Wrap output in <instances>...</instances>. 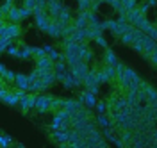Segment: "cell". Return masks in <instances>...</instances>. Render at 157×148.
I'll use <instances>...</instances> for the list:
<instances>
[{
  "mask_svg": "<svg viewBox=\"0 0 157 148\" xmlns=\"http://www.w3.org/2000/svg\"><path fill=\"white\" fill-rule=\"evenodd\" d=\"M64 102H66V100L56 98V97H54V98H52V104H50V105H52V111L56 112V111H59V109H63L64 107Z\"/></svg>",
  "mask_w": 157,
  "mask_h": 148,
  "instance_id": "22",
  "label": "cell"
},
{
  "mask_svg": "<svg viewBox=\"0 0 157 148\" xmlns=\"http://www.w3.org/2000/svg\"><path fill=\"white\" fill-rule=\"evenodd\" d=\"M77 2H78V0H77Z\"/></svg>",
  "mask_w": 157,
  "mask_h": 148,
  "instance_id": "55",
  "label": "cell"
},
{
  "mask_svg": "<svg viewBox=\"0 0 157 148\" xmlns=\"http://www.w3.org/2000/svg\"><path fill=\"white\" fill-rule=\"evenodd\" d=\"M48 2H52V0H48Z\"/></svg>",
  "mask_w": 157,
  "mask_h": 148,
  "instance_id": "54",
  "label": "cell"
},
{
  "mask_svg": "<svg viewBox=\"0 0 157 148\" xmlns=\"http://www.w3.org/2000/svg\"><path fill=\"white\" fill-rule=\"evenodd\" d=\"M95 41H97V43L100 45V47H102V48H109V47H107V41H105V38H104V36H98Z\"/></svg>",
  "mask_w": 157,
  "mask_h": 148,
  "instance_id": "41",
  "label": "cell"
},
{
  "mask_svg": "<svg viewBox=\"0 0 157 148\" xmlns=\"http://www.w3.org/2000/svg\"><path fill=\"white\" fill-rule=\"evenodd\" d=\"M104 138L107 139V141H111V143H114L116 141V136H114V132H113V127H105L104 128Z\"/></svg>",
  "mask_w": 157,
  "mask_h": 148,
  "instance_id": "24",
  "label": "cell"
},
{
  "mask_svg": "<svg viewBox=\"0 0 157 148\" xmlns=\"http://www.w3.org/2000/svg\"><path fill=\"white\" fill-rule=\"evenodd\" d=\"M21 16H23V20H25V18H29V16H34V14H32V9L21 7Z\"/></svg>",
  "mask_w": 157,
  "mask_h": 148,
  "instance_id": "42",
  "label": "cell"
},
{
  "mask_svg": "<svg viewBox=\"0 0 157 148\" xmlns=\"http://www.w3.org/2000/svg\"><path fill=\"white\" fill-rule=\"evenodd\" d=\"M141 43H143V48H145V50H143V55H145L147 59H150V57H152V54H154V50L157 48V41L154 40V38H150L148 34H145V38H143Z\"/></svg>",
  "mask_w": 157,
  "mask_h": 148,
  "instance_id": "4",
  "label": "cell"
},
{
  "mask_svg": "<svg viewBox=\"0 0 157 148\" xmlns=\"http://www.w3.org/2000/svg\"><path fill=\"white\" fill-rule=\"evenodd\" d=\"M150 61H152V63H154V64L157 66V48L154 50V54H152V57H150Z\"/></svg>",
  "mask_w": 157,
  "mask_h": 148,
  "instance_id": "49",
  "label": "cell"
},
{
  "mask_svg": "<svg viewBox=\"0 0 157 148\" xmlns=\"http://www.w3.org/2000/svg\"><path fill=\"white\" fill-rule=\"evenodd\" d=\"M6 18H7L11 23H20V21L23 20V16H21V7H13Z\"/></svg>",
  "mask_w": 157,
  "mask_h": 148,
  "instance_id": "12",
  "label": "cell"
},
{
  "mask_svg": "<svg viewBox=\"0 0 157 148\" xmlns=\"http://www.w3.org/2000/svg\"><path fill=\"white\" fill-rule=\"evenodd\" d=\"M18 107L21 112H29L30 109H34L36 107V93H27L23 98L20 100Z\"/></svg>",
  "mask_w": 157,
  "mask_h": 148,
  "instance_id": "2",
  "label": "cell"
},
{
  "mask_svg": "<svg viewBox=\"0 0 157 148\" xmlns=\"http://www.w3.org/2000/svg\"><path fill=\"white\" fill-rule=\"evenodd\" d=\"M91 93H95V95H98V91H100V84H93L91 88H88Z\"/></svg>",
  "mask_w": 157,
  "mask_h": 148,
  "instance_id": "46",
  "label": "cell"
},
{
  "mask_svg": "<svg viewBox=\"0 0 157 148\" xmlns=\"http://www.w3.org/2000/svg\"><path fill=\"white\" fill-rule=\"evenodd\" d=\"M13 7H14V4H13V2H6V4L0 7V14H2V16H7V14H9V11L13 9Z\"/></svg>",
  "mask_w": 157,
  "mask_h": 148,
  "instance_id": "30",
  "label": "cell"
},
{
  "mask_svg": "<svg viewBox=\"0 0 157 148\" xmlns=\"http://www.w3.org/2000/svg\"><path fill=\"white\" fill-rule=\"evenodd\" d=\"M52 95H47V93H36V111H38L39 114H43V112H48L52 111Z\"/></svg>",
  "mask_w": 157,
  "mask_h": 148,
  "instance_id": "1",
  "label": "cell"
},
{
  "mask_svg": "<svg viewBox=\"0 0 157 148\" xmlns=\"http://www.w3.org/2000/svg\"><path fill=\"white\" fill-rule=\"evenodd\" d=\"M120 40H121V43H123V45H130V47H132V43L136 41V40H134V34H132V32H125Z\"/></svg>",
  "mask_w": 157,
  "mask_h": 148,
  "instance_id": "25",
  "label": "cell"
},
{
  "mask_svg": "<svg viewBox=\"0 0 157 148\" xmlns=\"http://www.w3.org/2000/svg\"><path fill=\"white\" fill-rule=\"evenodd\" d=\"M70 132H71V128H68V130H54L52 132V139L56 141V143H59V146H68L70 143Z\"/></svg>",
  "mask_w": 157,
  "mask_h": 148,
  "instance_id": "3",
  "label": "cell"
},
{
  "mask_svg": "<svg viewBox=\"0 0 157 148\" xmlns=\"http://www.w3.org/2000/svg\"><path fill=\"white\" fill-rule=\"evenodd\" d=\"M30 55H34V47H29V45H25L23 48L20 50V59H29Z\"/></svg>",
  "mask_w": 157,
  "mask_h": 148,
  "instance_id": "18",
  "label": "cell"
},
{
  "mask_svg": "<svg viewBox=\"0 0 157 148\" xmlns=\"http://www.w3.org/2000/svg\"><path fill=\"white\" fill-rule=\"evenodd\" d=\"M118 63H120V59L116 57L114 50L105 48V52H104V64H111V66H116Z\"/></svg>",
  "mask_w": 157,
  "mask_h": 148,
  "instance_id": "9",
  "label": "cell"
},
{
  "mask_svg": "<svg viewBox=\"0 0 157 148\" xmlns=\"http://www.w3.org/2000/svg\"><path fill=\"white\" fill-rule=\"evenodd\" d=\"M137 7H139V11H141L143 14H145V13H147V11L150 9V6H148V4H143V6H137Z\"/></svg>",
  "mask_w": 157,
  "mask_h": 148,
  "instance_id": "48",
  "label": "cell"
},
{
  "mask_svg": "<svg viewBox=\"0 0 157 148\" xmlns=\"http://www.w3.org/2000/svg\"><path fill=\"white\" fill-rule=\"evenodd\" d=\"M114 68H116V77H118V75H121V73L125 71V68H127V66H125V64H121V63H118Z\"/></svg>",
  "mask_w": 157,
  "mask_h": 148,
  "instance_id": "43",
  "label": "cell"
},
{
  "mask_svg": "<svg viewBox=\"0 0 157 148\" xmlns=\"http://www.w3.org/2000/svg\"><path fill=\"white\" fill-rule=\"evenodd\" d=\"M78 100H80L86 107H89V109H95V105H97V95H95V93H91L89 89H84V91L78 95Z\"/></svg>",
  "mask_w": 157,
  "mask_h": 148,
  "instance_id": "5",
  "label": "cell"
},
{
  "mask_svg": "<svg viewBox=\"0 0 157 148\" xmlns=\"http://www.w3.org/2000/svg\"><path fill=\"white\" fill-rule=\"evenodd\" d=\"M39 79V73H38V70H34L32 73H29V80L30 82H34V80H38Z\"/></svg>",
  "mask_w": 157,
  "mask_h": 148,
  "instance_id": "44",
  "label": "cell"
},
{
  "mask_svg": "<svg viewBox=\"0 0 157 148\" xmlns=\"http://www.w3.org/2000/svg\"><path fill=\"white\" fill-rule=\"evenodd\" d=\"M11 143H13V138L7 136V134H2V138H0V145H2V148H7Z\"/></svg>",
  "mask_w": 157,
  "mask_h": 148,
  "instance_id": "33",
  "label": "cell"
},
{
  "mask_svg": "<svg viewBox=\"0 0 157 148\" xmlns=\"http://www.w3.org/2000/svg\"><path fill=\"white\" fill-rule=\"evenodd\" d=\"M91 59H93V52L88 48V50H86V54H84V61H88V63H89Z\"/></svg>",
  "mask_w": 157,
  "mask_h": 148,
  "instance_id": "45",
  "label": "cell"
},
{
  "mask_svg": "<svg viewBox=\"0 0 157 148\" xmlns=\"http://www.w3.org/2000/svg\"><path fill=\"white\" fill-rule=\"evenodd\" d=\"M127 102H128V105H136L137 104V91H132V89H128L127 91Z\"/></svg>",
  "mask_w": 157,
  "mask_h": 148,
  "instance_id": "21",
  "label": "cell"
},
{
  "mask_svg": "<svg viewBox=\"0 0 157 148\" xmlns=\"http://www.w3.org/2000/svg\"><path fill=\"white\" fill-rule=\"evenodd\" d=\"M104 71H105V73H107V77L111 80L113 79H116V68H114V66H111V64H104Z\"/></svg>",
  "mask_w": 157,
  "mask_h": 148,
  "instance_id": "27",
  "label": "cell"
},
{
  "mask_svg": "<svg viewBox=\"0 0 157 148\" xmlns=\"http://www.w3.org/2000/svg\"><path fill=\"white\" fill-rule=\"evenodd\" d=\"M132 48L136 50L137 54H143V43H141V41H134V43H132Z\"/></svg>",
  "mask_w": 157,
  "mask_h": 148,
  "instance_id": "40",
  "label": "cell"
},
{
  "mask_svg": "<svg viewBox=\"0 0 157 148\" xmlns=\"http://www.w3.org/2000/svg\"><path fill=\"white\" fill-rule=\"evenodd\" d=\"M123 77H125V79H128V80H132L134 77H136V71H134L132 68H125V71H123Z\"/></svg>",
  "mask_w": 157,
  "mask_h": 148,
  "instance_id": "35",
  "label": "cell"
},
{
  "mask_svg": "<svg viewBox=\"0 0 157 148\" xmlns=\"http://www.w3.org/2000/svg\"><path fill=\"white\" fill-rule=\"evenodd\" d=\"M13 40L11 38H0V52H7V48L11 47Z\"/></svg>",
  "mask_w": 157,
  "mask_h": 148,
  "instance_id": "28",
  "label": "cell"
},
{
  "mask_svg": "<svg viewBox=\"0 0 157 148\" xmlns=\"http://www.w3.org/2000/svg\"><path fill=\"white\" fill-rule=\"evenodd\" d=\"M107 25H109V30H111L113 34L118 32V21L116 20H107Z\"/></svg>",
  "mask_w": 157,
  "mask_h": 148,
  "instance_id": "36",
  "label": "cell"
},
{
  "mask_svg": "<svg viewBox=\"0 0 157 148\" xmlns=\"http://www.w3.org/2000/svg\"><path fill=\"white\" fill-rule=\"evenodd\" d=\"M82 107H84V104L78 98L77 100H66V102H64V109L70 111V112H77V111H80Z\"/></svg>",
  "mask_w": 157,
  "mask_h": 148,
  "instance_id": "13",
  "label": "cell"
},
{
  "mask_svg": "<svg viewBox=\"0 0 157 148\" xmlns=\"http://www.w3.org/2000/svg\"><path fill=\"white\" fill-rule=\"evenodd\" d=\"M121 6H123L127 11L136 9V7H137V0H121Z\"/></svg>",
  "mask_w": 157,
  "mask_h": 148,
  "instance_id": "31",
  "label": "cell"
},
{
  "mask_svg": "<svg viewBox=\"0 0 157 148\" xmlns=\"http://www.w3.org/2000/svg\"><path fill=\"white\" fill-rule=\"evenodd\" d=\"M20 36H21V29H20V23H11L7 25V38H11V40H18Z\"/></svg>",
  "mask_w": 157,
  "mask_h": 148,
  "instance_id": "10",
  "label": "cell"
},
{
  "mask_svg": "<svg viewBox=\"0 0 157 148\" xmlns=\"http://www.w3.org/2000/svg\"><path fill=\"white\" fill-rule=\"evenodd\" d=\"M141 18H143V13L139 11V7L127 11V20H128V23H132L134 27H136V23H137L139 20H141Z\"/></svg>",
  "mask_w": 157,
  "mask_h": 148,
  "instance_id": "11",
  "label": "cell"
},
{
  "mask_svg": "<svg viewBox=\"0 0 157 148\" xmlns=\"http://www.w3.org/2000/svg\"><path fill=\"white\" fill-rule=\"evenodd\" d=\"M7 54H9V55H16V57L20 59V48L14 47V45H11L9 48H7Z\"/></svg>",
  "mask_w": 157,
  "mask_h": 148,
  "instance_id": "37",
  "label": "cell"
},
{
  "mask_svg": "<svg viewBox=\"0 0 157 148\" xmlns=\"http://www.w3.org/2000/svg\"><path fill=\"white\" fill-rule=\"evenodd\" d=\"M9 93H11L9 89H6V88H2V89H0V98L4 100V98H6V97H7V95H9Z\"/></svg>",
  "mask_w": 157,
  "mask_h": 148,
  "instance_id": "47",
  "label": "cell"
},
{
  "mask_svg": "<svg viewBox=\"0 0 157 148\" xmlns=\"http://www.w3.org/2000/svg\"><path fill=\"white\" fill-rule=\"evenodd\" d=\"M141 88H143L145 91H147L148 102H150V104H154V102L157 100V91H155L154 88H152V86H148V84H145V82H141Z\"/></svg>",
  "mask_w": 157,
  "mask_h": 148,
  "instance_id": "15",
  "label": "cell"
},
{
  "mask_svg": "<svg viewBox=\"0 0 157 148\" xmlns=\"http://www.w3.org/2000/svg\"><path fill=\"white\" fill-rule=\"evenodd\" d=\"M95 77H97V82L98 84H105V82H109V77H107V73L104 71V70H97V73H95Z\"/></svg>",
  "mask_w": 157,
  "mask_h": 148,
  "instance_id": "19",
  "label": "cell"
},
{
  "mask_svg": "<svg viewBox=\"0 0 157 148\" xmlns=\"http://www.w3.org/2000/svg\"><path fill=\"white\" fill-rule=\"evenodd\" d=\"M63 9H64V6H63L59 0H52V2H48V14H50V18H57Z\"/></svg>",
  "mask_w": 157,
  "mask_h": 148,
  "instance_id": "7",
  "label": "cell"
},
{
  "mask_svg": "<svg viewBox=\"0 0 157 148\" xmlns=\"http://www.w3.org/2000/svg\"><path fill=\"white\" fill-rule=\"evenodd\" d=\"M148 6H157V0H148Z\"/></svg>",
  "mask_w": 157,
  "mask_h": 148,
  "instance_id": "51",
  "label": "cell"
},
{
  "mask_svg": "<svg viewBox=\"0 0 157 148\" xmlns=\"http://www.w3.org/2000/svg\"><path fill=\"white\" fill-rule=\"evenodd\" d=\"M36 4H38V0H23V7H27V9H34Z\"/></svg>",
  "mask_w": 157,
  "mask_h": 148,
  "instance_id": "39",
  "label": "cell"
},
{
  "mask_svg": "<svg viewBox=\"0 0 157 148\" xmlns=\"http://www.w3.org/2000/svg\"><path fill=\"white\" fill-rule=\"evenodd\" d=\"M132 138H134L132 132H128V130H123V132H121V141L125 143V146H130V145H132Z\"/></svg>",
  "mask_w": 157,
  "mask_h": 148,
  "instance_id": "23",
  "label": "cell"
},
{
  "mask_svg": "<svg viewBox=\"0 0 157 148\" xmlns=\"http://www.w3.org/2000/svg\"><path fill=\"white\" fill-rule=\"evenodd\" d=\"M93 2H98V0H93Z\"/></svg>",
  "mask_w": 157,
  "mask_h": 148,
  "instance_id": "53",
  "label": "cell"
},
{
  "mask_svg": "<svg viewBox=\"0 0 157 148\" xmlns=\"http://www.w3.org/2000/svg\"><path fill=\"white\" fill-rule=\"evenodd\" d=\"M95 121H97V125H100V127H104V128L105 127H113V125H111V118L107 116V112H105V114H98Z\"/></svg>",
  "mask_w": 157,
  "mask_h": 148,
  "instance_id": "16",
  "label": "cell"
},
{
  "mask_svg": "<svg viewBox=\"0 0 157 148\" xmlns=\"http://www.w3.org/2000/svg\"><path fill=\"white\" fill-rule=\"evenodd\" d=\"M36 68H41V70H48V71H56V61L50 59V55H43V57H38L36 59Z\"/></svg>",
  "mask_w": 157,
  "mask_h": 148,
  "instance_id": "6",
  "label": "cell"
},
{
  "mask_svg": "<svg viewBox=\"0 0 157 148\" xmlns=\"http://www.w3.org/2000/svg\"><path fill=\"white\" fill-rule=\"evenodd\" d=\"M100 4H104V2H107V4H111V0H98Z\"/></svg>",
  "mask_w": 157,
  "mask_h": 148,
  "instance_id": "52",
  "label": "cell"
},
{
  "mask_svg": "<svg viewBox=\"0 0 157 148\" xmlns=\"http://www.w3.org/2000/svg\"><path fill=\"white\" fill-rule=\"evenodd\" d=\"M93 6V0H78V11H89Z\"/></svg>",
  "mask_w": 157,
  "mask_h": 148,
  "instance_id": "29",
  "label": "cell"
},
{
  "mask_svg": "<svg viewBox=\"0 0 157 148\" xmlns=\"http://www.w3.org/2000/svg\"><path fill=\"white\" fill-rule=\"evenodd\" d=\"M6 71H7V68H6V66H4V64H0V73H2V75H4V73H6Z\"/></svg>",
  "mask_w": 157,
  "mask_h": 148,
  "instance_id": "50",
  "label": "cell"
},
{
  "mask_svg": "<svg viewBox=\"0 0 157 148\" xmlns=\"http://www.w3.org/2000/svg\"><path fill=\"white\" fill-rule=\"evenodd\" d=\"M2 80H4V82H14V80H16V73H14V71H6V73L2 75Z\"/></svg>",
  "mask_w": 157,
  "mask_h": 148,
  "instance_id": "32",
  "label": "cell"
},
{
  "mask_svg": "<svg viewBox=\"0 0 157 148\" xmlns=\"http://www.w3.org/2000/svg\"><path fill=\"white\" fill-rule=\"evenodd\" d=\"M136 27H137V29H141L143 32H148V30H150V27H152V23H150V21H148L147 18L143 16V18H141V20L136 23Z\"/></svg>",
  "mask_w": 157,
  "mask_h": 148,
  "instance_id": "20",
  "label": "cell"
},
{
  "mask_svg": "<svg viewBox=\"0 0 157 148\" xmlns=\"http://www.w3.org/2000/svg\"><path fill=\"white\" fill-rule=\"evenodd\" d=\"M14 84H16V88L29 91V89H30V80H29V75H25V73H16V80H14Z\"/></svg>",
  "mask_w": 157,
  "mask_h": 148,
  "instance_id": "8",
  "label": "cell"
},
{
  "mask_svg": "<svg viewBox=\"0 0 157 148\" xmlns=\"http://www.w3.org/2000/svg\"><path fill=\"white\" fill-rule=\"evenodd\" d=\"M95 109H97L98 114H105V112H107V104H105V102H97Z\"/></svg>",
  "mask_w": 157,
  "mask_h": 148,
  "instance_id": "34",
  "label": "cell"
},
{
  "mask_svg": "<svg viewBox=\"0 0 157 148\" xmlns=\"http://www.w3.org/2000/svg\"><path fill=\"white\" fill-rule=\"evenodd\" d=\"M56 71L57 73H64V71H68V63L66 61H56Z\"/></svg>",
  "mask_w": 157,
  "mask_h": 148,
  "instance_id": "26",
  "label": "cell"
},
{
  "mask_svg": "<svg viewBox=\"0 0 157 148\" xmlns=\"http://www.w3.org/2000/svg\"><path fill=\"white\" fill-rule=\"evenodd\" d=\"M52 20H56L57 23L64 25V27H66V25H70V23H73V21H71V14H70V11H68V9H63V11H61V14H59L57 18H52Z\"/></svg>",
  "mask_w": 157,
  "mask_h": 148,
  "instance_id": "14",
  "label": "cell"
},
{
  "mask_svg": "<svg viewBox=\"0 0 157 148\" xmlns=\"http://www.w3.org/2000/svg\"><path fill=\"white\" fill-rule=\"evenodd\" d=\"M2 102H4V104H7V105H11V107H16V105H18V104H20L18 97H16V95H14V93H13V91H11L9 95H7V97H6V98L2 100Z\"/></svg>",
  "mask_w": 157,
  "mask_h": 148,
  "instance_id": "17",
  "label": "cell"
},
{
  "mask_svg": "<svg viewBox=\"0 0 157 148\" xmlns=\"http://www.w3.org/2000/svg\"><path fill=\"white\" fill-rule=\"evenodd\" d=\"M43 55H47V52H45V48H43V47H38V48L34 47V57L38 59V57H43Z\"/></svg>",
  "mask_w": 157,
  "mask_h": 148,
  "instance_id": "38",
  "label": "cell"
}]
</instances>
